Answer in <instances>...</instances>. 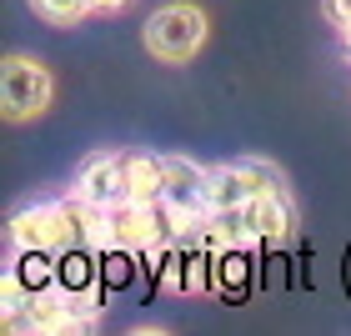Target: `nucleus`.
I'll return each instance as SVG.
<instances>
[{"label":"nucleus","mask_w":351,"mask_h":336,"mask_svg":"<svg viewBox=\"0 0 351 336\" xmlns=\"http://www.w3.org/2000/svg\"><path fill=\"white\" fill-rule=\"evenodd\" d=\"M346 56H351V30H346Z\"/></svg>","instance_id":"obj_18"},{"label":"nucleus","mask_w":351,"mask_h":336,"mask_svg":"<svg viewBox=\"0 0 351 336\" xmlns=\"http://www.w3.org/2000/svg\"><path fill=\"white\" fill-rule=\"evenodd\" d=\"M256 191H251V176L241 161H226V166H211V206H246Z\"/></svg>","instance_id":"obj_12"},{"label":"nucleus","mask_w":351,"mask_h":336,"mask_svg":"<svg viewBox=\"0 0 351 336\" xmlns=\"http://www.w3.org/2000/svg\"><path fill=\"white\" fill-rule=\"evenodd\" d=\"M246 226H251V246H281L296 231V201L291 191H266V196L246 201Z\"/></svg>","instance_id":"obj_7"},{"label":"nucleus","mask_w":351,"mask_h":336,"mask_svg":"<svg viewBox=\"0 0 351 336\" xmlns=\"http://www.w3.org/2000/svg\"><path fill=\"white\" fill-rule=\"evenodd\" d=\"M136 266H146V261H141L131 246L101 251V276H106V286H131V281H136Z\"/></svg>","instance_id":"obj_13"},{"label":"nucleus","mask_w":351,"mask_h":336,"mask_svg":"<svg viewBox=\"0 0 351 336\" xmlns=\"http://www.w3.org/2000/svg\"><path fill=\"white\" fill-rule=\"evenodd\" d=\"M161 206L176 221V236L186 231V221H196L211 211V166L191 161V156H166V186H161Z\"/></svg>","instance_id":"obj_4"},{"label":"nucleus","mask_w":351,"mask_h":336,"mask_svg":"<svg viewBox=\"0 0 351 336\" xmlns=\"http://www.w3.org/2000/svg\"><path fill=\"white\" fill-rule=\"evenodd\" d=\"M322 10H326V21H331V25H337V30H341V36H346V30H351V0H322Z\"/></svg>","instance_id":"obj_16"},{"label":"nucleus","mask_w":351,"mask_h":336,"mask_svg":"<svg viewBox=\"0 0 351 336\" xmlns=\"http://www.w3.org/2000/svg\"><path fill=\"white\" fill-rule=\"evenodd\" d=\"M10 246H40V251H66L81 241V216H75V201H30L10 216Z\"/></svg>","instance_id":"obj_2"},{"label":"nucleus","mask_w":351,"mask_h":336,"mask_svg":"<svg viewBox=\"0 0 351 336\" xmlns=\"http://www.w3.org/2000/svg\"><path fill=\"white\" fill-rule=\"evenodd\" d=\"M86 5H90V15H121L131 0H86Z\"/></svg>","instance_id":"obj_17"},{"label":"nucleus","mask_w":351,"mask_h":336,"mask_svg":"<svg viewBox=\"0 0 351 336\" xmlns=\"http://www.w3.org/2000/svg\"><path fill=\"white\" fill-rule=\"evenodd\" d=\"M30 10H36L45 25H81L90 15L86 0H30Z\"/></svg>","instance_id":"obj_14"},{"label":"nucleus","mask_w":351,"mask_h":336,"mask_svg":"<svg viewBox=\"0 0 351 336\" xmlns=\"http://www.w3.org/2000/svg\"><path fill=\"white\" fill-rule=\"evenodd\" d=\"M71 196L86 201V206H101V211H116L121 201H131V186H125V156H116V151L86 156L81 171H75Z\"/></svg>","instance_id":"obj_6"},{"label":"nucleus","mask_w":351,"mask_h":336,"mask_svg":"<svg viewBox=\"0 0 351 336\" xmlns=\"http://www.w3.org/2000/svg\"><path fill=\"white\" fill-rule=\"evenodd\" d=\"M246 281H251V246H221L211 256V291L241 296Z\"/></svg>","instance_id":"obj_10"},{"label":"nucleus","mask_w":351,"mask_h":336,"mask_svg":"<svg viewBox=\"0 0 351 336\" xmlns=\"http://www.w3.org/2000/svg\"><path fill=\"white\" fill-rule=\"evenodd\" d=\"M246 176H251V191H256V196H266V191H286V176L271 166V161H261V156H246Z\"/></svg>","instance_id":"obj_15"},{"label":"nucleus","mask_w":351,"mask_h":336,"mask_svg":"<svg viewBox=\"0 0 351 336\" xmlns=\"http://www.w3.org/2000/svg\"><path fill=\"white\" fill-rule=\"evenodd\" d=\"M125 186H131V201L156 206L166 186V156H125Z\"/></svg>","instance_id":"obj_11"},{"label":"nucleus","mask_w":351,"mask_h":336,"mask_svg":"<svg viewBox=\"0 0 351 336\" xmlns=\"http://www.w3.org/2000/svg\"><path fill=\"white\" fill-rule=\"evenodd\" d=\"M101 316V296H75L66 286H45L30 296V326L40 336H66V331H86Z\"/></svg>","instance_id":"obj_5"},{"label":"nucleus","mask_w":351,"mask_h":336,"mask_svg":"<svg viewBox=\"0 0 351 336\" xmlns=\"http://www.w3.org/2000/svg\"><path fill=\"white\" fill-rule=\"evenodd\" d=\"M206 36H211V21H206V10L191 5V0H171V5L151 10V21H146V51L161 60V66H186L206 45Z\"/></svg>","instance_id":"obj_1"},{"label":"nucleus","mask_w":351,"mask_h":336,"mask_svg":"<svg viewBox=\"0 0 351 336\" xmlns=\"http://www.w3.org/2000/svg\"><path fill=\"white\" fill-rule=\"evenodd\" d=\"M56 281L66 286V291H75V296H101V286H106V276H101V251L86 246V241L56 251Z\"/></svg>","instance_id":"obj_8"},{"label":"nucleus","mask_w":351,"mask_h":336,"mask_svg":"<svg viewBox=\"0 0 351 336\" xmlns=\"http://www.w3.org/2000/svg\"><path fill=\"white\" fill-rule=\"evenodd\" d=\"M10 276L25 286L30 296L45 291V286H56V251H40V246H10Z\"/></svg>","instance_id":"obj_9"},{"label":"nucleus","mask_w":351,"mask_h":336,"mask_svg":"<svg viewBox=\"0 0 351 336\" xmlns=\"http://www.w3.org/2000/svg\"><path fill=\"white\" fill-rule=\"evenodd\" d=\"M0 101H5V121H36L56 101V75L51 66H40L36 56H5L0 71Z\"/></svg>","instance_id":"obj_3"}]
</instances>
